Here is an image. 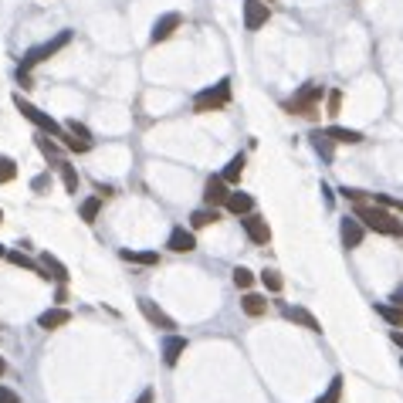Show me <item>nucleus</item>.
Instances as JSON below:
<instances>
[{
    "label": "nucleus",
    "instance_id": "a878e982",
    "mask_svg": "<svg viewBox=\"0 0 403 403\" xmlns=\"http://www.w3.org/2000/svg\"><path fill=\"white\" fill-rule=\"evenodd\" d=\"M241 308H244L248 315H265V308H268V302H265L261 295H244V302H241Z\"/></svg>",
    "mask_w": 403,
    "mask_h": 403
},
{
    "label": "nucleus",
    "instance_id": "2eb2a0df",
    "mask_svg": "<svg viewBox=\"0 0 403 403\" xmlns=\"http://www.w3.org/2000/svg\"><path fill=\"white\" fill-rule=\"evenodd\" d=\"M282 312H285V319H291V322H298V326H305L308 332H322V322H319V319H315L312 312H305V308H298V305L291 308V305H285Z\"/></svg>",
    "mask_w": 403,
    "mask_h": 403
},
{
    "label": "nucleus",
    "instance_id": "f03ea898",
    "mask_svg": "<svg viewBox=\"0 0 403 403\" xmlns=\"http://www.w3.org/2000/svg\"><path fill=\"white\" fill-rule=\"evenodd\" d=\"M356 217H359L369 230H376V234L403 237V220L400 217H393V213H386L380 204H366V200H359V204H356Z\"/></svg>",
    "mask_w": 403,
    "mask_h": 403
},
{
    "label": "nucleus",
    "instance_id": "72a5a7b5",
    "mask_svg": "<svg viewBox=\"0 0 403 403\" xmlns=\"http://www.w3.org/2000/svg\"><path fill=\"white\" fill-rule=\"evenodd\" d=\"M0 403H24V400H20L11 386H0Z\"/></svg>",
    "mask_w": 403,
    "mask_h": 403
},
{
    "label": "nucleus",
    "instance_id": "39448f33",
    "mask_svg": "<svg viewBox=\"0 0 403 403\" xmlns=\"http://www.w3.org/2000/svg\"><path fill=\"white\" fill-rule=\"evenodd\" d=\"M68 41H72V31H61V34H58L55 41H48V44H41V48H31V51L24 55V61H20L18 68H24V72H31L34 65H41V61H48V58H55L58 51H61V48L68 44Z\"/></svg>",
    "mask_w": 403,
    "mask_h": 403
},
{
    "label": "nucleus",
    "instance_id": "7c9ffc66",
    "mask_svg": "<svg viewBox=\"0 0 403 403\" xmlns=\"http://www.w3.org/2000/svg\"><path fill=\"white\" fill-rule=\"evenodd\" d=\"M261 282H265V288H268V291H282V288H285L282 275H278L275 268H265V271H261Z\"/></svg>",
    "mask_w": 403,
    "mask_h": 403
},
{
    "label": "nucleus",
    "instance_id": "cd10ccee",
    "mask_svg": "<svg viewBox=\"0 0 403 403\" xmlns=\"http://www.w3.org/2000/svg\"><path fill=\"white\" fill-rule=\"evenodd\" d=\"M241 173H244V156H234V159L227 163V170L220 173V176H224L227 183H237V180H241Z\"/></svg>",
    "mask_w": 403,
    "mask_h": 403
},
{
    "label": "nucleus",
    "instance_id": "6ab92c4d",
    "mask_svg": "<svg viewBox=\"0 0 403 403\" xmlns=\"http://www.w3.org/2000/svg\"><path fill=\"white\" fill-rule=\"evenodd\" d=\"M41 265H44V271H48V275H51L55 282H61V285L68 282V268H65V265L58 261L55 254H41Z\"/></svg>",
    "mask_w": 403,
    "mask_h": 403
},
{
    "label": "nucleus",
    "instance_id": "b1692460",
    "mask_svg": "<svg viewBox=\"0 0 403 403\" xmlns=\"http://www.w3.org/2000/svg\"><path fill=\"white\" fill-rule=\"evenodd\" d=\"M65 129H68V133H72V136L78 139V143H81V150H85V153L92 150V133H88V129H85L81 122H75V119H72V122H68Z\"/></svg>",
    "mask_w": 403,
    "mask_h": 403
},
{
    "label": "nucleus",
    "instance_id": "ea45409f",
    "mask_svg": "<svg viewBox=\"0 0 403 403\" xmlns=\"http://www.w3.org/2000/svg\"><path fill=\"white\" fill-rule=\"evenodd\" d=\"M0 220H4V211H0Z\"/></svg>",
    "mask_w": 403,
    "mask_h": 403
},
{
    "label": "nucleus",
    "instance_id": "423d86ee",
    "mask_svg": "<svg viewBox=\"0 0 403 403\" xmlns=\"http://www.w3.org/2000/svg\"><path fill=\"white\" fill-rule=\"evenodd\" d=\"M271 18L268 0H244V27L248 31H261Z\"/></svg>",
    "mask_w": 403,
    "mask_h": 403
},
{
    "label": "nucleus",
    "instance_id": "a211bd4d",
    "mask_svg": "<svg viewBox=\"0 0 403 403\" xmlns=\"http://www.w3.org/2000/svg\"><path fill=\"white\" fill-rule=\"evenodd\" d=\"M7 258H11V265H18V268H27V271H34L38 278H51V275L44 271V265H38V261H31V258H27V254H20V251H11Z\"/></svg>",
    "mask_w": 403,
    "mask_h": 403
},
{
    "label": "nucleus",
    "instance_id": "e433bc0d",
    "mask_svg": "<svg viewBox=\"0 0 403 403\" xmlns=\"http://www.w3.org/2000/svg\"><path fill=\"white\" fill-rule=\"evenodd\" d=\"M393 343H397V345H403V332H393Z\"/></svg>",
    "mask_w": 403,
    "mask_h": 403
},
{
    "label": "nucleus",
    "instance_id": "20e7f679",
    "mask_svg": "<svg viewBox=\"0 0 403 403\" xmlns=\"http://www.w3.org/2000/svg\"><path fill=\"white\" fill-rule=\"evenodd\" d=\"M227 102H230V81L227 78H220L213 88L197 92V98H193V112H217V109H224Z\"/></svg>",
    "mask_w": 403,
    "mask_h": 403
},
{
    "label": "nucleus",
    "instance_id": "6e6552de",
    "mask_svg": "<svg viewBox=\"0 0 403 403\" xmlns=\"http://www.w3.org/2000/svg\"><path fill=\"white\" fill-rule=\"evenodd\" d=\"M180 24H183V18H180L176 11L163 14V18H159V20L153 24V34H150V41H153V44H163V41H170V38H173V31H176Z\"/></svg>",
    "mask_w": 403,
    "mask_h": 403
},
{
    "label": "nucleus",
    "instance_id": "dca6fc26",
    "mask_svg": "<svg viewBox=\"0 0 403 403\" xmlns=\"http://www.w3.org/2000/svg\"><path fill=\"white\" fill-rule=\"evenodd\" d=\"M230 213H237V217H244V213H251L254 211V197L251 193H244V190H230V197H227V204H224Z\"/></svg>",
    "mask_w": 403,
    "mask_h": 403
},
{
    "label": "nucleus",
    "instance_id": "ddd939ff",
    "mask_svg": "<svg viewBox=\"0 0 403 403\" xmlns=\"http://www.w3.org/2000/svg\"><path fill=\"white\" fill-rule=\"evenodd\" d=\"M183 352H187V339H183V336H173V332H166V339H163V363L176 366Z\"/></svg>",
    "mask_w": 403,
    "mask_h": 403
},
{
    "label": "nucleus",
    "instance_id": "5701e85b",
    "mask_svg": "<svg viewBox=\"0 0 403 403\" xmlns=\"http://www.w3.org/2000/svg\"><path fill=\"white\" fill-rule=\"evenodd\" d=\"M376 315L380 319H386L390 326H403V308H397V305H383V302H376Z\"/></svg>",
    "mask_w": 403,
    "mask_h": 403
},
{
    "label": "nucleus",
    "instance_id": "393cba45",
    "mask_svg": "<svg viewBox=\"0 0 403 403\" xmlns=\"http://www.w3.org/2000/svg\"><path fill=\"white\" fill-rule=\"evenodd\" d=\"M98 211H102V197H88V200L81 204V220H85V224H95Z\"/></svg>",
    "mask_w": 403,
    "mask_h": 403
},
{
    "label": "nucleus",
    "instance_id": "9d476101",
    "mask_svg": "<svg viewBox=\"0 0 403 403\" xmlns=\"http://www.w3.org/2000/svg\"><path fill=\"white\" fill-rule=\"evenodd\" d=\"M139 312H143V315H146L156 329H163V332H173V329H176V322H173L170 315L156 305V302H150V298H139Z\"/></svg>",
    "mask_w": 403,
    "mask_h": 403
},
{
    "label": "nucleus",
    "instance_id": "c85d7f7f",
    "mask_svg": "<svg viewBox=\"0 0 403 403\" xmlns=\"http://www.w3.org/2000/svg\"><path fill=\"white\" fill-rule=\"evenodd\" d=\"M11 180H18V163L11 156H0V183H11Z\"/></svg>",
    "mask_w": 403,
    "mask_h": 403
},
{
    "label": "nucleus",
    "instance_id": "4c0bfd02",
    "mask_svg": "<svg viewBox=\"0 0 403 403\" xmlns=\"http://www.w3.org/2000/svg\"><path fill=\"white\" fill-rule=\"evenodd\" d=\"M4 369H7V363H4V359H0V376H4Z\"/></svg>",
    "mask_w": 403,
    "mask_h": 403
},
{
    "label": "nucleus",
    "instance_id": "7ed1b4c3",
    "mask_svg": "<svg viewBox=\"0 0 403 403\" xmlns=\"http://www.w3.org/2000/svg\"><path fill=\"white\" fill-rule=\"evenodd\" d=\"M322 95H326V85H319V81H308V85H302V88L295 92V98H288L285 109H288L291 115H305V119H315Z\"/></svg>",
    "mask_w": 403,
    "mask_h": 403
},
{
    "label": "nucleus",
    "instance_id": "0eeeda50",
    "mask_svg": "<svg viewBox=\"0 0 403 403\" xmlns=\"http://www.w3.org/2000/svg\"><path fill=\"white\" fill-rule=\"evenodd\" d=\"M227 197H230L227 180H224V176H211L207 187H204V204H207V207H224Z\"/></svg>",
    "mask_w": 403,
    "mask_h": 403
},
{
    "label": "nucleus",
    "instance_id": "2f4dec72",
    "mask_svg": "<svg viewBox=\"0 0 403 403\" xmlns=\"http://www.w3.org/2000/svg\"><path fill=\"white\" fill-rule=\"evenodd\" d=\"M234 285L237 288H251L254 285V275L248 268H234Z\"/></svg>",
    "mask_w": 403,
    "mask_h": 403
},
{
    "label": "nucleus",
    "instance_id": "c9c22d12",
    "mask_svg": "<svg viewBox=\"0 0 403 403\" xmlns=\"http://www.w3.org/2000/svg\"><path fill=\"white\" fill-rule=\"evenodd\" d=\"M136 403H153V390H146V393H143V397H139Z\"/></svg>",
    "mask_w": 403,
    "mask_h": 403
},
{
    "label": "nucleus",
    "instance_id": "9b49d317",
    "mask_svg": "<svg viewBox=\"0 0 403 403\" xmlns=\"http://www.w3.org/2000/svg\"><path fill=\"white\" fill-rule=\"evenodd\" d=\"M241 224H244V230H248V237L254 241V244H268V241H271V230H268V224H265L261 217L244 213V217H241Z\"/></svg>",
    "mask_w": 403,
    "mask_h": 403
},
{
    "label": "nucleus",
    "instance_id": "473e14b6",
    "mask_svg": "<svg viewBox=\"0 0 403 403\" xmlns=\"http://www.w3.org/2000/svg\"><path fill=\"white\" fill-rule=\"evenodd\" d=\"M38 150L48 156V159H58V146H55V143H48L44 136H38Z\"/></svg>",
    "mask_w": 403,
    "mask_h": 403
},
{
    "label": "nucleus",
    "instance_id": "c756f323",
    "mask_svg": "<svg viewBox=\"0 0 403 403\" xmlns=\"http://www.w3.org/2000/svg\"><path fill=\"white\" fill-rule=\"evenodd\" d=\"M312 143H315V150L326 156V159H332V136L329 133H312Z\"/></svg>",
    "mask_w": 403,
    "mask_h": 403
},
{
    "label": "nucleus",
    "instance_id": "412c9836",
    "mask_svg": "<svg viewBox=\"0 0 403 403\" xmlns=\"http://www.w3.org/2000/svg\"><path fill=\"white\" fill-rule=\"evenodd\" d=\"M336 143H349V146H356V143H363V133H356V129H343V126H329L326 129Z\"/></svg>",
    "mask_w": 403,
    "mask_h": 403
},
{
    "label": "nucleus",
    "instance_id": "58836bf2",
    "mask_svg": "<svg viewBox=\"0 0 403 403\" xmlns=\"http://www.w3.org/2000/svg\"><path fill=\"white\" fill-rule=\"evenodd\" d=\"M0 258H4V248H0Z\"/></svg>",
    "mask_w": 403,
    "mask_h": 403
},
{
    "label": "nucleus",
    "instance_id": "f257e3e1",
    "mask_svg": "<svg viewBox=\"0 0 403 403\" xmlns=\"http://www.w3.org/2000/svg\"><path fill=\"white\" fill-rule=\"evenodd\" d=\"M14 105H18V112L24 115V119H31V122L38 126L41 133H48V136H55V139H61V143H65L72 153H85V150H81V143H78L75 136L68 133V129H61V126H58V122H55V119H51L48 112L34 109L31 102H24V95H14Z\"/></svg>",
    "mask_w": 403,
    "mask_h": 403
},
{
    "label": "nucleus",
    "instance_id": "f3484780",
    "mask_svg": "<svg viewBox=\"0 0 403 403\" xmlns=\"http://www.w3.org/2000/svg\"><path fill=\"white\" fill-rule=\"evenodd\" d=\"M119 258L129 261V265H159L156 251H119Z\"/></svg>",
    "mask_w": 403,
    "mask_h": 403
},
{
    "label": "nucleus",
    "instance_id": "1a4fd4ad",
    "mask_svg": "<svg viewBox=\"0 0 403 403\" xmlns=\"http://www.w3.org/2000/svg\"><path fill=\"white\" fill-rule=\"evenodd\" d=\"M339 234H343L345 248H359V244H363V234H366V224L352 213V217H345L343 224H339Z\"/></svg>",
    "mask_w": 403,
    "mask_h": 403
},
{
    "label": "nucleus",
    "instance_id": "aec40b11",
    "mask_svg": "<svg viewBox=\"0 0 403 403\" xmlns=\"http://www.w3.org/2000/svg\"><path fill=\"white\" fill-rule=\"evenodd\" d=\"M58 173H61V180H65V190L78 193V173H75V166H72L68 159H58Z\"/></svg>",
    "mask_w": 403,
    "mask_h": 403
},
{
    "label": "nucleus",
    "instance_id": "f8f14e48",
    "mask_svg": "<svg viewBox=\"0 0 403 403\" xmlns=\"http://www.w3.org/2000/svg\"><path fill=\"white\" fill-rule=\"evenodd\" d=\"M166 248L176 251V254H190V251L197 248V237H193V230H187V227H173Z\"/></svg>",
    "mask_w": 403,
    "mask_h": 403
},
{
    "label": "nucleus",
    "instance_id": "4be33fe9",
    "mask_svg": "<svg viewBox=\"0 0 403 403\" xmlns=\"http://www.w3.org/2000/svg\"><path fill=\"white\" fill-rule=\"evenodd\" d=\"M213 220H220L217 207H204V211H193V213H190V224H193L197 230H200V227H211Z\"/></svg>",
    "mask_w": 403,
    "mask_h": 403
},
{
    "label": "nucleus",
    "instance_id": "a19ab883",
    "mask_svg": "<svg viewBox=\"0 0 403 403\" xmlns=\"http://www.w3.org/2000/svg\"><path fill=\"white\" fill-rule=\"evenodd\" d=\"M268 4H275V0H268Z\"/></svg>",
    "mask_w": 403,
    "mask_h": 403
},
{
    "label": "nucleus",
    "instance_id": "bb28decb",
    "mask_svg": "<svg viewBox=\"0 0 403 403\" xmlns=\"http://www.w3.org/2000/svg\"><path fill=\"white\" fill-rule=\"evenodd\" d=\"M339 397H343V376H332V383H329V390L319 397L315 403H339Z\"/></svg>",
    "mask_w": 403,
    "mask_h": 403
},
{
    "label": "nucleus",
    "instance_id": "4468645a",
    "mask_svg": "<svg viewBox=\"0 0 403 403\" xmlns=\"http://www.w3.org/2000/svg\"><path fill=\"white\" fill-rule=\"evenodd\" d=\"M68 322H72V312H68V308H48V312H41L38 315V326L44 329V332L68 326Z\"/></svg>",
    "mask_w": 403,
    "mask_h": 403
},
{
    "label": "nucleus",
    "instance_id": "f704fd0d",
    "mask_svg": "<svg viewBox=\"0 0 403 403\" xmlns=\"http://www.w3.org/2000/svg\"><path fill=\"white\" fill-rule=\"evenodd\" d=\"M339 105H343V95H339V92H329V115H339Z\"/></svg>",
    "mask_w": 403,
    "mask_h": 403
}]
</instances>
